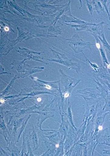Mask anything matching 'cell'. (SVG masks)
I'll use <instances>...</instances> for the list:
<instances>
[{
  "mask_svg": "<svg viewBox=\"0 0 110 156\" xmlns=\"http://www.w3.org/2000/svg\"><path fill=\"white\" fill-rule=\"evenodd\" d=\"M1 102L2 103H3L5 102V100L3 99H1Z\"/></svg>",
  "mask_w": 110,
  "mask_h": 156,
  "instance_id": "obj_8",
  "label": "cell"
},
{
  "mask_svg": "<svg viewBox=\"0 0 110 156\" xmlns=\"http://www.w3.org/2000/svg\"><path fill=\"white\" fill-rule=\"evenodd\" d=\"M5 31H8V30H9V28H8V27H5Z\"/></svg>",
  "mask_w": 110,
  "mask_h": 156,
  "instance_id": "obj_9",
  "label": "cell"
},
{
  "mask_svg": "<svg viewBox=\"0 0 110 156\" xmlns=\"http://www.w3.org/2000/svg\"><path fill=\"white\" fill-rule=\"evenodd\" d=\"M69 95V94L68 93H66V94L64 95V97L65 98L68 97Z\"/></svg>",
  "mask_w": 110,
  "mask_h": 156,
  "instance_id": "obj_7",
  "label": "cell"
},
{
  "mask_svg": "<svg viewBox=\"0 0 110 156\" xmlns=\"http://www.w3.org/2000/svg\"><path fill=\"white\" fill-rule=\"evenodd\" d=\"M45 87L46 88L49 89H50L51 88V87L49 85H46Z\"/></svg>",
  "mask_w": 110,
  "mask_h": 156,
  "instance_id": "obj_6",
  "label": "cell"
},
{
  "mask_svg": "<svg viewBox=\"0 0 110 156\" xmlns=\"http://www.w3.org/2000/svg\"><path fill=\"white\" fill-rule=\"evenodd\" d=\"M102 36L103 37V40H101V41H102L104 46H105V47H106L107 48H108V50L110 51V46L108 45V43L106 42L105 38L104 36L103 33L102 34Z\"/></svg>",
  "mask_w": 110,
  "mask_h": 156,
  "instance_id": "obj_2",
  "label": "cell"
},
{
  "mask_svg": "<svg viewBox=\"0 0 110 156\" xmlns=\"http://www.w3.org/2000/svg\"><path fill=\"white\" fill-rule=\"evenodd\" d=\"M101 144H105L106 145H108L110 147V138H109L108 140L106 141L105 142H104V143Z\"/></svg>",
  "mask_w": 110,
  "mask_h": 156,
  "instance_id": "obj_4",
  "label": "cell"
},
{
  "mask_svg": "<svg viewBox=\"0 0 110 156\" xmlns=\"http://www.w3.org/2000/svg\"><path fill=\"white\" fill-rule=\"evenodd\" d=\"M56 147H59V145L58 144H57L56 145Z\"/></svg>",
  "mask_w": 110,
  "mask_h": 156,
  "instance_id": "obj_12",
  "label": "cell"
},
{
  "mask_svg": "<svg viewBox=\"0 0 110 156\" xmlns=\"http://www.w3.org/2000/svg\"><path fill=\"white\" fill-rule=\"evenodd\" d=\"M37 100L38 102H40L41 101V99L40 98H38L37 99Z\"/></svg>",
  "mask_w": 110,
  "mask_h": 156,
  "instance_id": "obj_11",
  "label": "cell"
},
{
  "mask_svg": "<svg viewBox=\"0 0 110 156\" xmlns=\"http://www.w3.org/2000/svg\"><path fill=\"white\" fill-rule=\"evenodd\" d=\"M37 78H34V79H35V80H37Z\"/></svg>",
  "mask_w": 110,
  "mask_h": 156,
  "instance_id": "obj_13",
  "label": "cell"
},
{
  "mask_svg": "<svg viewBox=\"0 0 110 156\" xmlns=\"http://www.w3.org/2000/svg\"><path fill=\"white\" fill-rule=\"evenodd\" d=\"M96 46H97V47L99 49L101 48V46L100 43H96Z\"/></svg>",
  "mask_w": 110,
  "mask_h": 156,
  "instance_id": "obj_5",
  "label": "cell"
},
{
  "mask_svg": "<svg viewBox=\"0 0 110 156\" xmlns=\"http://www.w3.org/2000/svg\"><path fill=\"white\" fill-rule=\"evenodd\" d=\"M107 67L108 68V69H110V64H108L107 65Z\"/></svg>",
  "mask_w": 110,
  "mask_h": 156,
  "instance_id": "obj_10",
  "label": "cell"
},
{
  "mask_svg": "<svg viewBox=\"0 0 110 156\" xmlns=\"http://www.w3.org/2000/svg\"><path fill=\"white\" fill-rule=\"evenodd\" d=\"M102 151L103 154L110 155V149L103 150Z\"/></svg>",
  "mask_w": 110,
  "mask_h": 156,
  "instance_id": "obj_3",
  "label": "cell"
},
{
  "mask_svg": "<svg viewBox=\"0 0 110 156\" xmlns=\"http://www.w3.org/2000/svg\"><path fill=\"white\" fill-rule=\"evenodd\" d=\"M101 1V2H102L103 4L104 5V7H105L107 12H108V14L109 20H110V16L108 10V6L109 4L110 3V1Z\"/></svg>",
  "mask_w": 110,
  "mask_h": 156,
  "instance_id": "obj_1",
  "label": "cell"
}]
</instances>
